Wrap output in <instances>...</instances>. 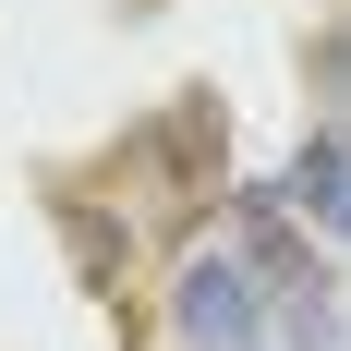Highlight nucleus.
I'll use <instances>...</instances> for the list:
<instances>
[{
  "instance_id": "1",
  "label": "nucleus",
  "mask_w": 351,
  "mask_h": 351,
  "mask_svg": "<svg viewBox=\"0 0 351 351\" xmlns=\"http://www.w3.org/2000/svg\"><path fill=\"white\" fill-rule=\"evenodd\" d=\"M170 327L194 351H243L254 327H267V291L230 267V254H206V267H182V303H170Z\"/></svg>"
},
{
  "instance_id": "2",
  "label": "nucleus",
  "mask_w": 351,
  "mask_h": 351,
  "mask_svg": "<svg viewBox=\"0 0 351 351\" xmlns=\"http://www.w3.org/2000/svg\"><path fill=\"white\" fill-rule=\"evenodd\" d=\"M303 206H315V230H351V158H339V145L303 158Z\"/></svg>"
}]
</instances>
